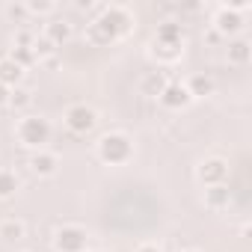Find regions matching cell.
I'll return each mask as SVG.
<instances>
[{
  "label": "cell",
  "instance_id": "8fae6325",
  "mask_svg": "<svg viewBox=\"0 0 252 252\" xmlns=\"http://www.w3.org/2000/svg\"><path fill=\"white\" fill-rule=\"evenodd\" d=\"M184 86H187L190 98H208V95H214V89H217L214 77H211V74H202V71L190 74V77L184 80Z\"/></svg>",
  "mask_w": 252,
  "mask_h": 252
},
{
  "label": "cell",
  "instance_id": "5bb4252c",
  "mask_svg": "<svg viewBox=\"0 0 252 252\" xmlns=\"http://www.w3.org/2000/svg\"><path fill=\"white\" fill-rule=\"evenodd\" d=\"M45 39H51L57 48L65 45V42L71 39V24H68V21H60V18H51L48 27H45Z\"/></svg>",
  "mask_w": 252,
  "mask_h": 252
},
{
  "label": "cell",
  "instance_id": "52a82bcc",
  "mask_svg": "<svg viewBox=\"0 0 252 252\" xmlns=\"http://www.w3.org/2000/svg\"><path fill=\"white\" fill-rule=\"evenodd\" d=\"M158 101H160L166 110H181V107H187L193 98H190V92H187V86H184L181 80H169V83L163 86V92L158 95Z\"/></svg>",
  "mask_w": 252,
  "mask_h": 252
},
{
  "label": "cell",
  "instance_id": "484cf974",
  "mask_svg": "<svg viewBox=\"0 0 252 252\" xmlns=\"http://www.w3.org/2000/svg\"><path fill=\"white\" fill-rule=\"evenodd\" d=\"M134 252H160V246H158V243H140Z\"/></svg>",
  "mask_w": 252,
  "mask_h": 252
},
{
  "label": "cell",
  "instance_id": "4fadbf2b",
  "mask_svg": "<svg viewBox=\"0 0 252 252\" xmlns=\"http://www.w3.org/2000/svg\"><path fill=\"white\" fill-rule=\"evenodd\" d=\"M21 80H24V68L15 65L9 57H0V83L15 89V86H21Z\"/></svg>",
  "mask_w": 252,
  "mask_h": 252
},
{
  "label": "cell",
  "instance_id": "2e32d148",
  "mask_svg": "<svg viewBox=\"0 0 252 252\" xmlns=\"http://www.w3.org/2000/svg\"><path fill=\"white\" fill-rule=\"evenodd\" d=\"M83 39H86V42H89L92 48H107V45H113L110 33H107V30H104V27H101V24H98L95 18H92V21L86 24V30H83Z\"/></svg>",
  "mask_w": 252,
  "mask_h": 252
},
{
  "label": "cell",
  "instance_id": "7c38bea8",
  "mask_svg": "<svg viewBox=\"0 0 252 252\" xmlns=\"http://www.w3.org/2000/svg\"><path fill=\"white\" fill-rule=\"evenodd\" d=\"M228 202H231V190H228V184L205 187V208H211V211H222V208H228Z\"/></svg>",
  "mask_w": 252,
  "mask_h": 252
},
{
  "label": "cell",
  "instance_id": "4316f807",
  "mask_svg": "<svg viewBox=\"0 0 252 252\" xmlns=\"http://www.w3.org/2000/svg\"><path fill=\"white\" fill-rule=\"evenodd\" d=\"M184 252H199V249H184Z\"/></svg>",
  "mask_w": 252,
  "mask_h": 252
},
{
  "label": "cell",
  "instance_id": "d4e9b609",
  "mask_svg": "<svg viewBox=\"0 0 252 252\" xmlns=\"http://www.w3.org/2000/svg\"><path fill=\"white\" fill-rule=\"evenodd\" d=\"M0 107H9V86L0 83Z\"/></svg>",
  "mask_w": 252,
  "mask_h": 252
},
{
  "label": "cell",
  "instance_id": "ac0fdd59",
  "mask_svg": "<svg viewBox=\"0 0 252 252\" xmlns=\"http://www.w3.org/2000/svg\"><path fill=\"white\" fill-rule=\"evenodd\" d=\"M18 187H21V181L12 169H0V199H12L18 193Z\"/></svg>",
  "mask_w": 252,
  "mask_h": 252
},
{
  "label": "cell",
  "instance_id": "5b68a950",
  "mask_svg": "<svg viewBox=\"0 0 252 252\" xmlns=\"http://www.w3.org/2000/svg\"><path fill=\"white\" fill-rule=\"evenodd\" d=\"M89 234L83 225H60L54 231V249L57 252H86Z\"/></svg>",
  "mask_w": 252,
  "mask_h": 252
},
{
  "label": "cell",
  "instance_id": "9a60e30c",
  "mask_svg": "<svg viewBox=\"0 0 252 252\" xmlns=\"http://www.w3.org/2000/svg\"><path fill=\"white\" fill-rule=\"evenodd\" d=\"M249 60H252V45H249V39H234V42H228V63H231V65H249Z\"/></svg>",
  "mask_w": 252,
  "mask_h": 252
},
{
  "label": "cell",
  "instance_id": "cb8c5ba5",
  "mask_svg": "<svg viewBox=\"0 0 252 252\" xmlns=\"http://www.w3.org/2000/svg\"><path fill=\"white\" fill-rule=\"evenodd\" d=\"M3 12H6V18H9V21H15V24H24V21L30 18V12H27V6H24V3H6V9H3Z\"/></svg>",
  "mask_w": 252,
  "mask_h": 252
},
{
  "label": "cell",
  "instance_id": "e0dca14e",
  "mask_svg": "<svg viewBox=\"0 0 252 252\" xmlns=\"http://www.w3.org/2000/svg\"><path fill=\"white\" fill-rule=\"evenodd\" d=\"M166 83H169V80H166V74H163V71H149V74L143 77V83H140V86H143V92H146V95H155V98H158V95L163 92V86H166Z\"/></svg>",
  "mask_w": 252,
  "mask_h": 252
},
{
  "label": "cell",
  "instance_id": "277c9868",
  "mask_svg": "<svg viewBox=\"0 0 252 252\" xmlns=\"http://www.w3.org/2000/svg\"><path fill=\"white\" fill-rule=\"evenodd\" d=\"M65 122V128L77 137H86L89 131H95V125H98V113L89 107V104H71L63 116Z\"/></svg>",
  "mask_w": 252,
  "mask_h": 252
},
{
  "label": "cell",
  "instance_id": "9c48e42d",
  "mask_svg": "<svg viewBox=\"0 0 252 252\" xmlns=\"http://www.w3.org/2000/svg\"><path fill=\"white\" fill-rule=\"evenodd\" d=\"M30 169H33V175H39V178H51V175H57V169H60V158H57L54 152L39 149V152H33V158H30Z\"/></svg>",
  "mask_w": 252,
  "mask_h": 252
},
{
  "label": "cell",
  "instance_id": "7a4b0ae2",
  "mask_svg": "<svg viewBox=\"0 0 252 252\" xmlns=\"http://www.w3.org/2000/svg\"><path fill=\"white\" fill-rule=\"evenodd\" d=\"M15 137H18L21 146L39 152V149H45V143L51 140V122L42 119V116H24V119H18Z\"/></svg>",
  "mask_w": 252,
  "mask_h": 252
},
{
  "label": "cell",
  "instance_id": "44dd1931",
  "mask_svg": "<svg viewBox=\"0 0 252 252\" xmlns=\"http://www.w3.org/2000/svg\"><path fill=\"white\" fill-rule=\"evenodd\" d=\"M30 101H33V92H30L27 86H15V89H9V107H12V110H27Z\"/></svg>",
  "mask_w": 252,
  "mask_h": 252
},
{
  "label": "cell",
  "instance_id": "83f0119b",
  "mask_svg": "<svg viewBox=\"0 0 252 252\" xmlns=\"http://www.w3.org/2000/svg\"><path fill=\"white\" fill-rule=\"evenodd\" d=\"M86 252H95V249H86Z\"/></svg>",
  "mask_w": 252,
  "mask_h": 252
},
{
  "label": "cell",
  "instance_id": "ffe728a7",
  "mask_svg": "<svg viewBox=\"0 0 252 252\" xmlns=\"http://www.w3.org/2000/svg\"><path fill=\"white\" fill-rule=\"evenodd\" d=\"M27 234V228H24V222L21 220H3L0 222V240H21Z\"/></svg>",
  "mask_w": 252,
  "mask_h": 252
},
{
  "label": "cell",
  "instance_id": "30bf717a",
  "mask_svg": "<svg viewBox=\"0 0 252 252\" xmlns=\"http://www.w3.org/2000/svg\"><path fill=\"white\" fill-rule=\"evenodd\" d=\"M155 45H166V48H184V30H181V24H175V21L158 24Z\"/></svg>",
  "mask_w": 252,
  "mask_h": 252
},
{
  "label": "cell",
  "instance_id": "ba28073f",
  "mask_svg": "<svg viewBox=\"0 0 252 252\" xmlns=\"http://www.w3.org/2000/svg\"><path fill=\"white\" fill-rule=\"evenodd\" d=\"M240 30H243V15H237V12L220 6L217 15H214V33H217V36H237Z\"/></svg>",
  "mask_w": 252,
  "mask_h": 252
},
{
  "label": "cell",
  "instance_id": "603a6c76",
  "mask_svg": "<svg viewBox=\"0 0 252 252\" xmlns=\"http://www.w3.org/2000/svg\"><path fill=\"white\" fill-rule=\"evenodd\" d=\"M33 54H36V60L42 63V60H48V57H57V45H54L51 39H45V36H36V42H33Z\"/></svg>",
  "mask_w": 252,
  "mask_h": 252
},
{
  "label": "cell",
  "instance_id": "3957f363",
  "mask_svg": "<svg viewBox=\"0 0 252 252\" xmlns=\"http://www.w3.org/2000/svg\"><path fill=\"white\" fill-rule=\"evenodd\" d=\"M95 21L110 33L113 42L122 39L125 33L134 27V18H131V12L125 9V6H98V18H95Z\"/></svg>",
  "mask_w": 252,
  "mask_h": 252
},
{
  "label": "cell",
  "instance_id": "d6986e66",
  "mask_svg": "<svg viewBox=\"0 0 252 252\" xmlns=\"http://www.w3.org/2000/svg\"><path fill=\"white\" fill-rule=\"evenodd\" d=\"M6 57H9L15 65H21V68H30V65H36V63H39V60H36V54H33V48H21V45H12Z\"/></svg>",
  "mask_w": 252,
  "mask_h": 252
},
{
  "label": "cell",
  "instance_id": "6da1fadb",
  "mask_svg": "<svg viewBox=\"0 0 252 252\" xmlns=\"http://www.w3.org/2000/svg\"><path fill=\"white\" fill-rule=\"evenodd\" d=\"M98 152V160L107 163V166H122V163H128L134 158V143L128 134H122V131H113V134H104L95 146Z\"/></svg>",
  "mask_w": 252,
  "mask_h": 252
},
{
  "label": "cell",
  "instance_id": "8992f818",
  "mask_svg": "<svg viewBox=\"0 0 252 252\" xmlns=\"http://www.w3.org/2000/svg\"><path fill=\"white\" fill-rule=\"evenodd\" d=\"M196 178L205 187H217V184H228V163L222 158H205L196 169Z\"/></svg>",
  "mask_w": 252,
  "mask_h": 252
},
{
  "label": "cell",
  "instance_id": "7402d4cb",
  "mask_svg": "<svg viewBox=\"0 0 252 252\" xmlns=\"http://www.w3.org/2000/svg\"><path fill=\"white\" fill-rule=\"evenodd\" d=\"M24 6H27L30 15H39V18H48V15L57 12V3H51V0H27Z\"/></svg>",
  "mask_w": 252,
  "mask_h": 252
}]
</instances>
